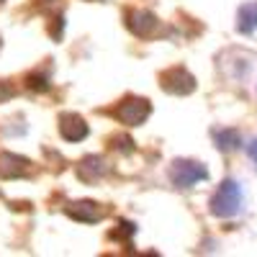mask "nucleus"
Listing matches in <instances>:
<instances>
[{
  "label": "nucleus",
  "mask_w": 257,
  "mask_h": 257,
  "mask_svg": "<svg viewBox=\"0 0 257 257\" xmlns=\"http://www.w3.org/2000/svg\"><path fill=\"white\" fill-rule=\"evenodd\" d=\"M211 213L219 219H231L237 216L239 208H242V188L237 180H224L216 193L211 196V203H208Z\"/></svg>",
  "instance_id": "f257e3e1"
},
{
  "label": "nucleus",
  "mask_w": 257,
  "mask_h": 257,
  "mask_svg": "<svg viewBox=\"0 0 257 257\" xmlns=\"http://www.w3.org/2000/svg\"><path fill=\"white\" fill-rule=\"evenodd\" d=\"M108 113L123 126H139V123L147 121L149 113H152V103H149L147 98H139V95H126Z\"/></svg>",
  "instance_id": "f03ea898"
},
{
  "label": "nucleus",
  "mask_w": 257,
  "mask_h": 257,
  "mask_svg": "<svg viewBox=\"0 0 257 257\" xmlns=\"http://www.w3.org/2000/svg\"><path fill=\"white\" fill-rule=\"evenodd\" d=\"M170 180L175 188H193L201 180H208V170L198 160H175L170 165Z\"/></svg>",
  "instance_id": "7ed1b4c3"
},
{
  "label": "nucleus",
  "mask_w": 257,
  "mask_h": 257,
  "mask_svg": "<svg viewBox=\"0 0 257 257\" xmlns=\"http://www.w3.org/2000/svg\"><path fill=\"white\" fill-rule=\"evenodd\" d=\"M123 21H126V29L139 39H152L162 31V21L152 11H144V8H128L123 13Z\"/></svg>",
  "instance_id": "20e7f679"
},
{
  "label": "nucleus",
  "mask_w": 257,
  "mask_h": 257,
  "mask_svg": "<svg viewBox=\"0 0 257 257\" xmlns=\"http://www.w3.org/2000/svg\"><path fill=\"white\" fill-rule=\"evenodd\" d=\"M160 85L170 95H190L196 90V77H193L185 67H170L160 75Z\"/></svg>",
  "instance_id": "39448f33"
},
{
  "label": "nucleus",
  "mask_w": 257,
  "mask_h": 257,
  "mask_svg": "<svg viewBox=\"0 0 257 257\" xmlns=\"http://www.w3.org/2000/svg\"><path fill=\"white\" fill-rule=\"evenodd\" d=\"M64 213L75 221H82V224H98L108 216V208H103L95 201H72L64 206Z\"/></svg>",
  "instance_id": "423d86ee"
},
{
  "label": "nucleus",
  "mask_w": 257,
  "mask_h": 257,
  "mask_svg": "<svg viewBox=\"0 0 257 257\" xmlns=\"http://www.w3.org/2000/svg\"><path fill=\"white\" fill-rule=\"evenodd\" d=\"M34 173V162L13 155V152H0V178L3 180H16V178H26Z\"/></svg>",
  "instance_id": "0eeeda50"
},
{
  "label": "nucleus",
  "mask_w": 257,
  "mask_h": 257,
  "mask_svg": "<svg viewBox=\"0 0 257 257\" xmlns=\"http://www.w3.org/2000/svg\"><path fill=\"white\" fill-rule=\"evenodd\" d=\"M88 121H85L80 113H62L59 116V134L62 139H67V142H82L85 137H88Z\"/></svg>",
  "instance_id": "6e6552de"
},
{
  "label": "nucleus",
  "mask_w": 257,
  "mask_h": 257,
  "mask_svg": "<svg viewBox=\"0 0 257 257\" xmlns=\"http://www.w3.org/2000/svg\"><path fill=\"white\" fill-rule=\"evenodd\" d=\"M105 175H108V162L100 155H90V157L80 160V165H77V178L85 183H98Z\"/></svg>",
  "instance_id": "1a4fd4ad"
},
{
  "label": "nucleus",
  "mask_w": 257,
  "mask_h": 257,
  "mask_svg": "<svg viewBox=\"0 0 257 257\" xmlns=\"http://www.w3.org/2000/svg\"><path fill=\"white\" fill-rule=\"evenodd\" d=\"M213 142H216V147L226 155L237 152L242 147V137H239L237 128H216V132H213Z\"/></svg>",
  "instance_id": "9d476101"
},
{
  "label": "nucleus",
  "mask_w": 257,
  "mask_h": 257,
  "mask_svg": "<svg viewBox=\"0 0 257 257\" xmlns=\"http://www.w3.org/2000/svg\"><path fill=\"white\" fill-rule=\"evenodd\" d=\"M237 31L254 34L257 31V3H244L237 13Z\"/></svg>",
  "instance_id": "9b49d317"
},
{
  "label": "nucleus",
  "mask_w": 257,
  "mask_h": 257,
  "mask_svg": "<svg viewBox=\"0 0 257 257\" xmlns=\"http://www.w3.org/2000/svg\"><path fill=\"white\" fill-rule=\"evenodd\" d=\"M26 88L34 90V93H47L52 88V85H49V75H41V70L29 72L26 75Z\"/></svg>",
  "instance_id": "f8f14e48"
},
{
  "label": "nucleus",
  "mask_w": 257,
  "mask_h": 257,
  "mask_svg": "<svg viewBox=\"0 0 257 257\" xmlns=\"http://www.w3.org/2000/svg\"><path fill=\"white\" fill-rule=\"evenodd\" d=\"M108 142H111L113 149H118V152H123V155H132L134 152V142L128 139V137H123V134H113Z\"/></svg>",
  "instance_id": "ddd939ff"
},
{
  "label": "nucleus",
  "mask_w": 257,
  "mask_h": 257,
  "mask_svg": "<svg viewBox=\"0 0 257 257\" xmlns=\"http://www.w3.org/2000/svg\"><path fill=\"white\" fill-rule=\"evenodd\" d=\"M16 95V88L8 82V80H0V100H8Z\"/></svg>",
  "instance_id": "4468645a"
},
{
  "label": "nucleus",
  "mask_w": 257,
  "mask_h": 257,
  "mask_svg": "<svg viewBox=\"0 0 257 257\" xmlns=\"http://www.w3.org/2000/svg\"><path fill=\"white\" fill-rule=\"evenodd\" d=\"M247 155H249V160L257 165V139H252V142L247 144Z\"/></svg>",
  "instance_id": "2eb2a0df"
},
{
  "label": "nucleus",
  "mask_w": 257,
  "mask_h": 257,
  "mask_svg": "<svg viewBox=\"0 0 257 257\" xmlns=\"http://www.w3.org/2000/svg\"><path fill=\"white\" fill-rule=\"evenodd\" d=\"M3 3H6V0H0V6H3Z\"/></svg>",
  "instance_id": "dca6fc26"
}]
</instances>
